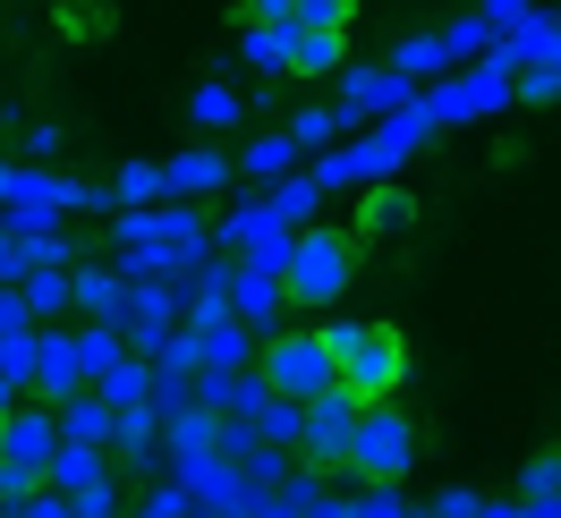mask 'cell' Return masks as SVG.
Wrapping results in <instances>:
<instances>
[{"label": "cell", "mask_w": 561, "mask_h": 518, "mask_svg": "<svg viewBox=\"0 0 561 518\" xmlns=\"http://www.w3.org/2000/svg\"><path fill=\"white\" fill-rule=\"evenodd\" d=\"M316 332L332 348V382L350 391L357 408L400 400V382H409V332H391V323H316Z\"/></svg>", "instance_id": "obj_1"}, {"label": "cell", "mask_w": 561, "mask_h": 518, "mask_svg": "<svg viewBox=\"0 0 561 518\" xmlns=\"http://www.w3.org/2000/svg\"><path fill=\"white\" fill-rule=\"evenodd\" d=\"M357 280V239L350 230H323V221H298L289 230V264H280V298L289 307H332V298H350Z\"/></svg>", "instance_id": "obj_2"}, {"label": "cell", "mask_w": 561, "mask_h": 518, "mask_svg": "<svg viewBox=\"0 0 561 518\" xmlns=\"http://www.w3.org/2000/svg\"><path fill=\"white\" fill-rule=\"evenodd\" d=\"M409 468H417V425L391 408V400L357 408L350 434H341V476H357V484H400Z\"/></svg>", "instance_id": "obj_3"}, {"label": "cell", "mask_w": 561, "mask_h": 518, "mask_svg": "<svg viewBox=\"0 0 561 518\" xmlns=\"http://www.w3.org/2000/svg\"><path fill=\"white\" fill-rule=\"evenodd\" d=\"M255 382H264L273 400H298V408H307L316 391H332V348H323V332H316V323H307V332H273Z\"/></svg>", "instance_id": "obj_4"}, {"label": "cell", "mask_w": 561, "mask_h": 518, "mask_svg": "<svg viewBox=\"0 0 561 518\" xmlns=\"http://www.w3.org/2000/svg\"><path fill=\"white\" fill-rule=\"evenodd\" d=\"M213 459H221V468H230L247 493H273V484L289 476V450L264 442V434H255L247 416H221V425H213Z\"/></svg>", "instance_id": "obj_5"}, {"label": "cell", "mask_w": 561, "mask_h": 518, "mask_svg": "<svg viewBox=\"0 0 561 518\" xmlns=\"http://www.w3.org/2000/svg\"><path fill=\"white\" fill-rule=\"evenodd\" d=\"M417 103V85L400 69H341V94H332V111H341V128H375V119H391V111Z\"/></svg>", "instance_id": "obj_6"}, {"label": "cell", "mask_w": 561, "mask_h": 518, "mask_svg": "<svg viewBox=\"0 0 561 518\" xmlns=\"http://www.w3.org/2000/svg\"><path fill=\"white\" fill-rule=\"evenodd\" d=\"M230 153H221V145L213 137H196V145H179L171 162H162V196H179V205H205V196H221V187H230Z\"/></svg>", "instance_id": "obj_7"}, {"label": "cell", "mask_w": 561, "mask_h": 518, "mask_svg": "<svg viewBox=\"0 0 561 518\" xmlns=\"http://www.w3.org/2000/svg\"><path fill=\"white\" fill-rule=\"evenodd\" d=\"M69 391H85V366H77V332H60V323H35V375H26V400H69Z\"/></svg>", "instance_id": "obj_8"}, {"label": "cell", "mask_w": 561, "mask_h": 518, "mask_svg": "<svg viewBox=\"0 0 561 518\" xmlns=\"http://www.w3.org/2000/svg\"><path fill=\"white\" fill-rule=\"evenodd\" d=\"M51 450H60V416L51 400H18V408L0 416V459H18V468H51Z\"/></svg>", "instance_id": "obj_9"}, {"label": "cell", "mask_w": 561, "mask_h": 518, "mask_svg": "<svg viewBox=\"0 0 561 518\" xmlns=\"http://www.w3.org/2000/svg\"><path fill=\"white\" fill-rule=\"evenodd\" d=\"M289 298H280V273H255V264H230V323H247L255 341H273Z\"/></svg>", "instance_id": "obj_10"}, {"label": "cell", "mask_w": 561, "mask_h": 518, "mask_svg": "<svg viewBox=\"0 0 561 518\" xmlns=\"http://www.w3.org/2000/svg\"><path fill=\"white\" fill-rule=\"evenodd\" d=\"M69 314H94V323H128V280L111 264H69Z\"/></svg>", "instance_id": "obj_11"}, {"label": "cell", "mask_w": 561, "mask_h": 518, "mask_svg": "<svg viewBox=\"0 0 561 518\" xmlns=\"http://www.w3.org/2000/svg\"><path fill=\"white\" fill-rule=\"evenodd\" d=\"M341 69H350V35H332V26H289L280 77H341Z\"/></svg>", "instance_id": "obj_12"}, {"label": "cell", "mask_w": 561, "mask_h": 518, "mask_svg": "<svg viewBox=\"0 0 561 518\" xmlns=\"http://www.w3.org/2000/svg\"><path fill=\"white\" fill-rule=\"evenodd\" d=\"M43 484H51L60 502H77V493L111 484V450H94V442H60V450H51V468H43Z\"/></svg>", "instance_id": "obj_13"}, {"label": "cell", "mask_w": 561, "mask_h": 518, "mask_svg": "<svg viewBox=\"0 0 561 518\" xmlns=\"http://www.w3.org/2000/svg\"><path fill=\"white\" fill-rule=\"evenodd\" d=\"M409 221H417V196H409V187H391V179H375V187H366V205H357V230H350V239L357 246H366V239H400Z\"/></svg>", "instance_id": "obj_14"}, {"label": "cell", "mask_w": 561, "mask_h": 518, "mask_svg": "<svg viewBox=\"0 0 561 518\" xmlns=\"http://www.w3.org/2000/svg\"><path fill=\"white\" fill-rule=\"evenodd\" d=\"M9 289H18V307L35 314V323H60V314H69V264H26Z\"/></svg>", "instance_id": "obj_15"}, {"label": "cell", "mask_w": 561, "mask_h": 518, "mask_svg": "<svg viewBox=\"0 0 561 518\" xmlns=\"http://www.w3.org/2000/svg\"><path fill=\"white\" fill-rule=\"evenodd\" d=\"M239 366H255V332L247 323H205L196 332V375H239Z\"/></svg>", "instance_id": "obj_16"}, {"label": "cell", "mask_w": 561, "mask_h": 518, "mask_svg": "<svg viewBox=\"0 0 561 518\" xmlns=\"http://www.w3.org/2000/svg\"><path fill=\"white\" fill-rule=\"evenodd\" d=\"M51 416H60V442H94V450H111V400L94 391V382H85V391H69Z\"/></svg>", "instance_id": "obj_17"}, {"label": "cell", "mask_w": 561, "mask_h": 518, "mask_svg": "<svg viewBox=\"0 0 561 518\" xmlns=\"http://www.w3.org/2000/svg\"><path fill=\"white\" fill-rule=\"evenodd\" d=\"M196 408H213V416H255V408H264L255 366H239V375H196Z\"/></svg>", "instance_id": "obj_18"}, {"label": "cell", "mask_w": 561, "mask_h": 518, "mask_svg": "<svg viewBox=\"0 0 561 518\" xmlns=\"http://www.w3.org/2000/svg\"><path fill=\"white\" fill-rule=\"evenodd\" d=\"M230 171H239V179H255V187H273V179H289V171H298V145L280 137V128H264V137H247V153H230Z\"/></svg>", "instance_id": "obj_19"}, {"label": "cell", "mask_w": 561, "mask_h": 518, "mask_svg": "<svg viewBox=\"0 0 561 518\" xmlns=\"http://www.w3.org/2000/svg\"><path fill=\"white\" fill-rule=\"evenodd\" d=\"M187 119H196V137H221V128H239V119H247L239 85H230V77H205V85L187 94Z\"/></svg>", "instance_id": "obj_20"}, {"label": "cell", "mask_w": 561, "mask_h": 518, "mask_svg": "<svg viewBox=\"0 0 561 518\" xmlns=\"http://www.w3.org/2000/svg\"><path fill=\"white\" fill-rule=\"evenodd\" d=\"M264 205H273V221L280 230H298V221H323V187L307 171H289V179H273V187H255Z\"/></svg>", "instance_id": "obj_21"}, {"label": "cell", "mask_w": 561, "mask_h": 518, "mask_svg": "<svg viewBox=\"0 0 561 518\" xmlns=\"http://www.w3.org/2000/svg\"><path fill=\"white\" fill-rule=\"evenodd\" d=\"M111 212H137V205H162V162H119V179L103 187Z\"/></svg>", "instance_id": "obj_22"}, {"label": "cell", "mask_w": 561, "mask_h": 518, "mask_svg": "<svg viewBox=\"0 0 561 518\" xmlns=\"http://www.w3.org/2000/svg\"><path fill=\"white\" fill-rule=\"evenodd\" d=\"M383 69H400L409 85H434V77L451 69V60H443V35H409V43H391V60H383Z\"/></svg>", "instance_id": "obj_23"}, {"label": "cell", "mask_w": 561, "mask_h": 518, "mask_svg": "<svg viewBox=\"0 0 561 518\" xmlns=\"http://www.w3.org/2000/svg\"><path fill=\"white\" fill-rule=\"evenodd\" d=\"M94 391H103L111 408H137L145 391H153V366H145L137 348H128V357H119V366H111V375H94Z\"/></svg>", "instance_id": "obj_24"}, {"label": "cell", "mask_w": 561, "mask_h": 518, "mask_svg": "<svg viewBox=\"0 0 561 518\" xmlns=\"http://www.w3.org/2000/svg\"><path fill=\"white\" fill-rule=\"evenodd\" d=\"M119 357H128L119 323H85V332H77V366H85V382H94V375H111Z\"/></svg>", "instance_id": "obj_25"}, {"label": "cell", "mask_w": 561, "mask_h": 518, "mask_svg": "<svg viewBox=\"0 0 561 518\" xmlns=\"http://www.w3.org/2000/svg\"><path fill=\"white\" fill-rule=\"evenodd\" d=\"M280 137L298 145V153H323V145H332V137H350V128H341V111H332V103H307L298 119H289V128H280Z\"/></svg>", "instance_id": "obj_26"}, {"label": "cell", "mask_w": 561, "mask_h": 518, "mask_svg": "<svg viewBox=\"0 0 561 518\" xmlns=\"http://www.w3.org/2000/svg\"><path fill=\"white\" fill-rule=\"evenodd\" d=\"M280 60H289V35H273V26H239V69L280 77Z\"/></svg>", "instance_id": "obj_27"}, {"label": "cell", "mask_w": 561, "mask_h": 518, "mask_svg": "<svg viewBox=\"0 0 561 518\" xmlns=\"http://www.w3.org/2000/svg\"><path fill=\"white\" fill-rule=\"evenodd\" d=\"M247 425H255V434H264V442H280V450H298V425H307V408H298V400H273V391H264V408L247 416Z\"/></svg>", "instance_id": "obj_28"}, {"label": "cell", "mask_w": 561, "mask_h": 518, "mask_svg": "<svg viewBox=\"0 0 561 518\" xmlns=\"http://www.w3.org/2000/svg\"><path fill=\"white\" fill-rule=\"evenodd\" d=\"M485 43H493L485 18H451V26H443V60H451V69H468V60L485 51Z\"/></svg>", "instance_id": "obj_29"}, {"label": "cell", "mask_w": 561, "mask_h": 518, "mask_svg": "<svg viewBox=\"0 0 561 518\" xmlns=\"http://www.w3.org/2000/svg\"><path fill=\"white\" fill-rule=\"evenodd\" d=\"M137 518H196V502H187V484H179V476H153V484H145V502H137Z\"/></svg>", "instance_id": "obj_30"}, {"label": "cell", "mask_w": 561, "mask_h": 518, "mask_svg": "<svg viewBox=\"0 0 561 518\" xmlns=\"http://www.w3.org/2000/svg\"><path fill=\"white\" fill-rule=\"evenodd\" d=\"M350 518H425V510H417V502H400V484H366V493L350 502Z\"/></svg>", "instance_id": "obj_31"}, {"label": "cell", "mask_w": 561, "mask_h": 518, "mask_svg": "<svg viewBox=\"0 0 561 518\" xmlns=\"http://www.w3.org/2000/svg\"><path fill=\"white\" fill-rule=\"evenodd\" d=\"M35 493H43V476H35V468H18V459H0V518L18 510V502H35Z\"/></svg>", "instance_id": "obj_32"}, {"label": "cell", "mask_w": 561, "mask_h": 518, "mask_svg": "<svg viewBox=\"0 0 561 518\" xmlns=\"http://www.w3.org/2000/svg\"><path fill=\"white\" fill-rule=\"evenodd\" d=\"M357 0H298V26H332V35H350Z\"/></svg>", "instance_id": "obj_33"}, {"label": "cell", "mask_w": 561, "mask_h": 518, "mask_svg": "<svg viewBox=\"0 0 561 518\" xmlns=\"http://www.w3.org/2000/svg\"><path fill=\"white\" fill-rule=\"evenodd\" d=\"M239 26H273V35H289V26H298V0H247Z\"/></svg>", "instance_id": "obj_34"}, {"label": "cell", "mask_w": 561, "mask_h": 518, "mask_svg": "<svg viewBox=\"0 0 561 518\" xmlns=\"http://www.w3.org/2000/svg\"><path fill=\"white\" fill-rule=\"evenodd\" d=\"M553 484H561L553 450H536V459H527V476H519V502H553Z\"/></svg>", "instance_id": "obj_35"}, {"label": "cell", "mask_w": 561, "mask_h": 518, "mask_svg": "<svg viewBox=\"0 0 561 518\" xmlns=\"http://www.w3.org/2000/svg\"><path fill=\"white\" fill-rule=\"evenodd\" d=\"M536 9H545V0H477V18H485L493 35H511V26H519V18H536Z\"/></svg>", "instance_id": "obj_36"}, {"label": "cell", "mask_w": 561, "mask_h": 518, "mask_svg": "<svg viewBox=\"0 0 561 518\" xmlns=\"http://www.w3.org/2000/svg\"><path fill=\"white\" fill-rule=\"evenodd\" d=\"M60 35H69V43L103 35V0H69V9H60Z\"/></svg>", "instance_id": "obj_37"}, {"label": "cell", "mask_w": 561, "mask_h": 518, "mask_svg": "<svg viewBox=\"0 0 561 518\" xmlns=\"http://www.w3.org/2000/svg\"><path fill=\"white\" fill-rule=\"evenodd\" d=\"M69 510H77V518H119V476H111V484H94V493H77Z\"/></svg>", "instance_id": "obj_38"}, {"label": "cell", "mask_w": 561, "mask_h": 518, "mask_svg": "<svg viewBox=\"0 0 561 518\" xmlns=\"http://www.w3.org/2000/svg\"><path fill=\"white\" fill-rule=\"evenodd\" d=\"M425 518H477V493L451 484V493H434V510H425Z\"/></svg>", "instance_id": "obj_39"}, {"label": "cell", "mask_w": 561, "mask_h": 518, "mask_svg": "<svg viewBox=\"0 0 561 518\" xmlns=\"http://www.w3.org/2000/svg\"><path fill=\"white\" fill-rule=\"evenodd\" d=\"M18 332H35V314L18 307V289H0V341H18Z\"/></svg>", "instance_id": "obj_40"}, {"label": "cell", "mask_w": 561, "mask_h": 518, "mask_svg": "<svg viewBox=\"0 0 561 518\" xmlns=\"http://www.w3.org/2000/svg\"><path fill=\"white\" fill-rule=\"evenodd\" d=\"M9 518H77V510H69V502H60V493H51V484H43L35 502H18V510H9Z\"/></svg>", "instance_id": "obj_41"}, {"label": "cell", "mask_w": 561, "mask_h": 518, "mask_svg": "<svg viewBox=\"0 0 561 518\" xmlns=\"http://www.w3.org/2000/svg\"><path fill=\"white\" fill-rule=\"evenodd\" d=\"M26 153H35V162H51V153H60V119H35V128H26Z\"/></svg>", "instance_id": "obj_42"}, {"label": "cell", "mask_w": 561, "mask_h": 518, "mask_svg": "<svg viewBox=\"0 0 561 518\" xmlns=\"http://www.w3.org/2000/svg\"><path fill=\"white\" fill-rule=\"evenodd\" d=\"M298 518H350V502H341V493L323 484V493H316V502H307V510H298Z\"/></svg>", "instance_id": "obj_43"}, {"label": "cell", "mask_w": 561, "mask_h": 518, "mask_svg": "<svg viewBox=\"0 0 561 518\" xmlns=\"http://www.w3.org/2000/svg\"><path fill=\"white\" fill-rule=\"evenodd\" d=\"M18 400H26V391H18V375H9V366H0V416L18 408Z\"/></svg>", "instance_id": "obj_44"}]
</instances>
